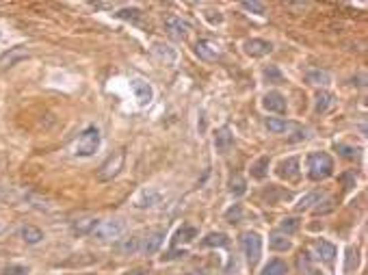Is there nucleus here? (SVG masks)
<instances>
[{"mask_svg":"<svg viewBox=\"0 0 368 275\" xmlns=\"http://www.w3.org/2000/svg\"><path fill=\"white\" fill-rule=\"evenodd\" d=\"M141 247V243H139V238H123L122 243H117V252L123 254V256H130V254H134L136 249Z\"/></svg>","mask_w":368,"mask_h":275,"instance_id":"nucleus-21","label":"nucleus"},{"mask_svg":"<svg viewBox=\"0 0 368 275\" xmlns=\"http://www.w3.org/2000/svg\"><path fill=\"white\" fill-rule=\"evenodd\" d=\"M264 78L273 82V85H280V82H284V76L280 74V69L275 68V65H269V68L264 69Z\"/></svg>","mask_w":368,"mask_h":275,"instance_id":"nucleus-28","label":"nucleus"},{"mask_svg":"<svg viewBox=\"0 0 368 275\" xmlns=\"http://www.w3.org/2000/svg\"><path fill=\"white\" fill-rule=\"evenodd\" d=\"M338 149H340V154H342V156H355V152H358V149L347 147V145H338Z\"/></svg>","mask_w":368,"mask_h":275,"instance_id":"nucleus-36","label":"nucleus"},{"mask_svg":"<svg viewBox=\"0 0 368 275\" xmlns=\"http://www.w3.org/2000/svg\"><path fill=\"white\" fill-rule=\"evenodd\" d=\"M271 247L275 249V252H286V249L290 247V241L288 238H284L280 234H273L271 236Z\"/></svg>","mask_w":368,"mask_h":275,"instance_id":"nucleus-29","label":"nucleus"},{"mask_svg":"<svg viewBox=\"0 0 368 275\" xmlns=\"http://www.w3.org/2000/svg\"><path fill=\"white\" fill-rule=\"evenodd\" d=\"M145 271H143V269H134V271L132 273H128V275H143Z\"/></svg>","mask_w":368,"mask_h":275,"instance_id":"nucleus-39","label":"nucleus"},{"mask_svg":"<svg viewBox=\"0 0 368 275\" xmlns=\"http://www.w3.org/2000/svg\"><path fill=\"white\" fill-rule=\"evenodd\" d=\"M358 267V249L349 247L347 249V265H344V271H353Z\"/></svg>","mask_w":368,"mask_h":275,"instance_id":"nucleus-32","label":"nucleus"},{"mask_svg":"<svg viewBox=\"0 0 368 275\" xmlns=\"http://www.w3.org/2000/svg\"><path fill=\"white\" fill-rule=\"evenodd\" d=\"M130 87H132V91H134V95H136V100H139L141 106L152 102V87L147 85L145 80L134 78V80H130Z\"/></svg>","mask_w":368,"mask_h":275,"instance_id":"nucleus-6","label":"nucleus"},{"mask_svg":"<svg viewBox=\"0 0 368 275\" xmlns=\"http://www.w3.org/2000/svg\"><path fill=\"white\" fill-rule=\"evenodd\" d=\"M314 249H316L318 258H323V260H327V262H331V260H334V256H336V247L331 243H327V241H316Z\"/></svg>","mask_w":368,"mask_h":275,"instance_id":"nucleus-16","label":"nucleus"},{"mask_svg":"<svg viewBox=\"0 0 368 275\" xmlns=\"http://www.w3.org/2000/svg\"><path fill=\"white\" fill-rule=\"evenodd\" d=\"M165 26H167V31L174 33V35H186V31H188V24L182 22L180 17H176V15H169L167 20H165Z\"/></svg>","mask_w":368,"mask_h":275,"instance_id":"nucleus-14","label":"nucleus"},{"mask_svg":"<svg viewBox=\"0 0 368 275\" xmlns=\"http://www.w3.org/2000/svg\"><path fill=\"white\" fill-rule=\"evenodd\" d=\"M266 169H269V156H262V158H258L256 163H253V167H251V176L258 178V180H262V178L266 176Z\"/></svg>","mask_w":368,"mask_h":275,"instance_id":"nucleus-23","label":"nucleus"},{"mask_svg":"<svg viewBox=\"0 0 368 275\" xmlns=\"http://www.w3.org/2000/svg\"><path fill=\"white\" fill-rule=\"evenodd\" d=\"M297 169H299V158H295V156H290L286 160H282L280 163V176L282 178H295L297 176Z\"/></svg>","mask_w":368,"mask_h":275,"instance_id":"nucleus-13","label":"nucleus"},{"mask_svg":"<svg viewBox=\"0 0 368 275\" xmlns=\"http://www.w3.org/2000/svg\"><path fill=\"white\" fill-rule=\"evenodd\" d=\"M262 106L266 111H273V113H286V98L277 91H271V93L264 95Z\"/></svg>","mask_w":368,"mask_h":275,"instance_id":"nucleus-7","label":"nucleus"},{"mask_svg":"<svg viewBox=\"0 0 368 275\" xmlns=\"http://www.w3.org/2000/svg\"><path fill=\"white\" fill-rule=\"evenodd\" d=\"M243 9L253 11V13H258V15H264V4L262 2H243Z\"/></svg>","mask_w":368,"mask_h":275,"instance_id":"nucleus-34","label":"nucleus"},{"mask_svg":"<svg viewBox=\"0 0 368 275\" xmlns=\"http://www.w3.org/2000/svg\"><path fill=\"white\" fill-rule=\"evenodd\" d=\"M195 236H197V230H195V228H188V225H186V228H182L180 232H178V234H176V243H188V241H193V238Z\"/></svg>","mask_w":368,"mask_h":275,"instance_id":"nucleus-31","label":"nucleus"},{"mask_svg":"<svg viewBox=\"0 0 368 275\" xmlns=\"http://www.w3.org/2000/svg\"><path fill=\"white\" fill-rule=\"evenodd\" d=\"M320 197H323V193L320 191H312V193H307V195H304L299 200V204H297L295 208H297V212H304V210H307V208H312L316 202H320Z\"/></svg>","mask_w":368,"mask_h":275,"instance_id":"nucleus-15","label":"nucleus"},{"mask_svg":"<svg viewBox=\"0 0 368 275\" xmlns=\"http://www.w3.org/2000/svg\"><path fill=\"white\" fill-rule=\"evenodd\" d=\"M154 52H156V55H158L160 59H165V61H167V63H174V61H176V52L171 50L169 46L156 44V46H154Z\"/></svg>","mask_w":368,"mask_h":275,"instance_id":"nucleus-27","label":"nucleus"},{"mask_svg":"<svg viewBox=\"0 0 368 275\" xmlns=\"http://www.w3.org/2000/svg\"><path fill=\"white\" fill-rule=\"evenodd\" d=\"M241 243H243V252H245L247 260L253 265V262L260 258V254H262V238H260L256 232H245Z\"/></svg>","mask_w":368,"mask_h":275,"instance_id":"nucleus-4","label":"nucleus"},{"mask_svg":"<svg viewBox=\"0 0 368 275\" xmlns=\"http://www.w3.org/2000/svg\"><path fill=\"white\" fill-rule=\"evenodd\" d=\"M28 55L26 50H22V48H17V50H13L11 55H4V57H0V68H7V65H13L15 63V59H24Z\"/></svg>","mask_w":368,"mask_h":275,"instance_id":"nucleus-26","label":"nucleus"},{"mask_svg":"<svg viewBox=\"0 0 368 275\" xmlns=\"http://www.w3.org/2000/svg\"><path fill=\"white\" fill-rule=\"evenodd\" d=\"M123 230H126L123 221H100L91 230V236L98 238V241H115L123 234Z\"/></svg>","mask_w":368,"mask_h":275,"instance_id":"nucleus-3","label":"nucleus"},{"mask_svg":"<svg viewBox=\"0 0 368 275\" xmlns=\"http://www.w3.org/2000/svg\"><path fill=\"white\" fill-rule=\"evenodd\" d=\"M20 273H24L22 267H15V269H11V271H7V275H20Z\"/></svg>","mask_w":368,"mask_h":275,"instance_id":"nucleus-38","label":"nucleus"},{"mask_svg":"<svg viewBox=\"0 0 368 275\" xmlns=\"http://www.w3.org/2000/svg\"><path fill=\"white\" fill-rule=\"evenodd\" d=\"M232 193L234 195H243V193H245V180H243V178H236V180H232Z\"/></svg>","mask_w":368,"mask_h":275,"instance_id":"nucleus-35","label":"nucleus"},{"mask_svg":"<svg viewBox=\"0 0 368 275\" xmlns=\"http://www.w3.org/2000/svg\"><path fill=\"white\" fill-rule=\"evenodd\" d=\"M306 80L310 82V85L325 87V85H329V82H331V74H329L327 69H310L306 74Z\"/></svg>","mask_w":368,"mask_h":275,"instance_id":"nucleus-12","label":"nucleus"},{"mask_svg":"<svg viewBox=\"0 0 368 275\" xmlns=\"http://www.w3.org/2000/svg\"><path fill=\"white\" fill-rule=\"evenodd\" d=\"M280 230L284 232V234H295V232L299 230V221H297L295 217H288V219H284L282 223H280Z\"/></svg>","mask_w":368,"mask_h":275,"instance_id":"nucleus-30","label":"nucleus"},{"mask_svg":"<svg viewBox=\"0 0 368 275\" xmlns=\"http://www.w3.org/2000/svg\"><path fill=\"white\" fill-rule=\"evenodd\" d=\"M163 238H165V232H160V230H156V232H152V234H147L145 236V241L141 243V252L143 254H147V256H152V254H156L158 252V247L163 245Z\"/></svg>","mask_w":368,"mask_h":275,"instance_id":"nucleus-9","label":"nucleus"},{"mask_svg":"<svg viewBox=\"0 0 368 275\" xmlns=\"http://www.w3.org/2000/svg\"><path fill=\"white\" fill-rule=\"evenodd\" d=\"M234 145V137L232 133H230V128H221V130H217V135H215V149L219 154H228L230 149H232Z\"/></svg>","mask_w":368,"mask_h":275,"instance_id":"nucleus-8","label":"nucleus"},{"mask_svg":"<svg viewBox=\"0 0 368 275\" xmlns=\"http://www.w3.org/2000/svg\"><path fill=\"white\" fill-rule=\"evenodd\" d=\"M136 13H139V11L136 9H123V11H120V13H117V17H136Z\"/></svg>","mask_w":368,"mask_h":275,"instance_id":"nucleus-37","label":"nucleus"},{"mask_svg":"<svg viewBox=\"0 0 368 275\" xmlns=\"http://www.w3.org/2000/svg\"><path fill=\"white\" fill-rule=\"evenodd\" d=\"M93 228H96V219H82L72 225V232L74 234H91Z\"/></svg>","mask_w":368,"mask_h":275,"instance_id":"nucleus-24","label":"nucleus"},{"mask_svg":"<svg viewBox=\"0 0 368 275\" xmlns=\"http://www.w3.org/2000/svg\"><path fill=\"white\" fill-rule=\"evenodd\" d=\"M334 104H336L334 95L323 91V93H318V95H316V106H314V109H316V113H327Z\"/></svg>","mask_w":368,"mask_h":275,"instance_id":"nucleus-19","label":"nucleus"},{"mask_svg":"<svg viewBox=\"0 0 368 275\" xmlns=\"http://www.w3.org/2000/svg\"><path fill=\"white\" fill-rule=\"evenodd\" d=\"M22 238H24L28 245H37L41 238H44V232L39 228H35V225H24V228H22Z\"/></svg>","mask_w":368,"mask_h":275,"instance_id":"nucleus-17","label":"nucleus"},{"mask_svg":"<svg viewBox=\"0 0 368 275\" xmlns=\"http://www.w3.org/2000/svg\"><path fill=\"white\" fill-rule=\"evenodd\" d=\"M158 200H160V193L158 191H150V193H143L136 200V208H152V206H156L158 204Z\"/></svg>","mask_w":368,"mask_h":275,"instance_id":"nucleus-20","label":"nucleus"},{"mask_svg":"<svg viewBox=\"0 0 368 275\" xmlns=\"http://www.w3.org/2000/svg\"><path fill=\"white\" fill-rule=\"evenodd\" d=\"M122 163H123V154H115V158H109L102 167H100L98 178L100 180H111V178L122 169Z\"/></svg>","mask_w":368,"mask_h":275,"instance_id":"nucleus-5","label":"nucleus"},{"mask_svg":"<svg viewBox=\"0 0 368 275\" xmlns=\"http://www.w3.org/2000/svg\"><path fill=\"white\" fill-rule=\"evenodd\" d=\"M271 50H273V46L269 44V41H264V39H249V41H245V52L249 57H264V55H269Z\"/></svg>","mask_w":368,"mask_h":275,"instance_id":"nucleus-10","label":"nucleus"},{"mask_svg":"<svg viewBox=\"0 0 368 275\" xmlns=\"http://www.w3.org/2000/svg\"><path fill=\"white\" fill-rule=\"evenodd\" d=\"M225 219H228L230 223H239V221L243 219V208H241L239 204H234L228 212H225Z\"/></svg>","mask_w":368,"mask_h":275,"instance_id":"nucleus-33","label":"nucleus"},{"mask_svg":"<svg viewBox=\"0 0 368 275\" xmlns=\"http://www.w3.org/2000/svg\"><path fill=\"white\" fill-rule=\"evenodd\" d=\"M98 147H100V130L91 126L78 137V141L74 145V154L76 156H91V154L98 152Z\"/></svg>","mask_w":368,"mask_h":275,"instance_id":"nucleus-2","label":"nucleus"},{"mask_svg":"<svg viewBox=\"0 0 368 275\" xmlns=\"http://www.w3.org/2000/svg\"><path fill=\"white\" fill-rule=\"evenodd\" d=\"M266 128H269L271 133H286L288 128H293V124L284 122V119H277V117H269L266 119Z\"/></svg>","mask_w":368,"mask_h":275,"instance_id":"nucleus-22","label":"nucleus"},{"mask_svg":"<svg viewBox=\"0 0 368 275\" xmlns=\"http://www.w3.org/2000/svg\"><path fill=\"white\" fill-rule=\"evenodd\" d=\"M307 167H310V178H312V180H325L327 176H331L334 160H331L329 154L316 152V154H310V158H307Z\"/></svg>","mask_w":368,"mask_h":275,"instance_id":"nucleus-1","label":"nucleus"},{"mask_svg":"<svg viewBox=\"0 0 368 275\" xmlns=\"http://www.w3.org/2000/svg\"><path fill=\"white\" fill-rule=\"evenodd\" d=\"M195 52H197L199 59H204V61H215V59L221 55V50H219V46L210 44V41H197V46H195Z\"/></svg>","mask_w":368,"mask_h":275,"instance_id":"nucleus-11","label":"nucleus"},{"mask_svg":"<svg viewBox=\"0 0 368 275\" xmlns=\"http://www.w3.org/2000/svg\"><path fill=\"white\" fill-rule=\"evenodd\" d=\"M204 245L206 247H225V245H228V236L225 234H221V232H212V234H208L204 238Z\"/></svg>","mask_w":368,"mask_h":275,"instance_id":"nucleus-25","label":"nucleus"},{"mask_svg":"<svg viewBox=\"0 0 368 275\" xmlns=\"http://www.w3.org/2000/svg\"><path fill=\"white\" fill-rule=\"evenodd\" d=\"M286 273H288L286 262H282V260H271L269 265L262 269V273H260V275H286Z\"/></svg>","mask_w":368,"mask_h":275,"instance_id":"nucleus-18","label":"nucleus"}]
</instances>
